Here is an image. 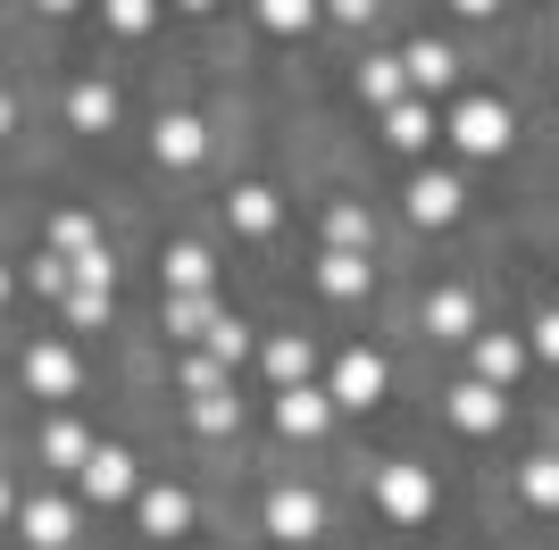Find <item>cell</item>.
Instances as JSON below:
<instances>
[{
    "label": "cell",
    "mask_w": 559,
    "mask_h": 550,
    "mask_svg": "<svg viewBox=\"0 0 559 550\" xmlns=\"http://www.w3.org/2000/svg\"><path fill=\"white\" fill-rule=\"evenodd\" d=\"M451 142H460L467 159H492V151H510V100H492V92H467L460 109H451V125H443Z\"/></svg>",
    "instance_id": "6da1fadb"
},
{
    "label": "cell",
    "mask_w": 559,
    "mask_h": 550,
    "mask_svg": "<svg viewBox=\"0 0 559 550\" xmlns=\"http://www.w3.org/2000/svg\"><path fill=\"white\" fill-rule=\"evenodd\" d=\"M376 501H384L393 526H426V517H435V476H426L418 458H393V467L376 476Z\"/></svg>",
    "instance_id": "7a4b0ae2"
},
{
    "label": "cell",
    "mask_w": 559,
    "mask_h": 550,
    "mask_svg": "<svg viewBox=\"0 0 559 550\" xmlns=\"http://www.w3.org/2000/svg\"><path fill=\"white\" fill-rule=\"evenodd\" d=\"M326 400H334V409H376V400H384V359H376V350H343Z\"/></svg>",
    "instance_id": "3957f363"
},
{
    "label": "cell",
    "mask_w": 559,
    "mask_h": 550,
    "mask_svg": "<svg viewBox=\"0 0 559 550\" xmlns=\"http://www.w3.org/2000/svg\"><path fill=\"white\" fill-rule=\"evenodd\" d=\"M409 217H418V226H451V217H460V176H451V167H418V176H409Z\"/></svg>",
    "instance_id": "277c9868"
},
{
    "label": "cell",
    "mask_w": 559,
    "mask_h": 550,
    "mask_svg": "<svg viewBox=\"0 0 559 550\" xmlns=\"http://www.w3.org/2000/svg\"><path fill=\"white\" fill-rule=\"evenodd\" d=\"M25 392L68 400V392H75V350L68 343H34V350H25Z\"/></svg>",
    "instance_id": "5b68a950"
},
{
    "label": "cell",
    "mask_w": 559,
    "mask_h": 550,
    "mask_svg": "<svg viewBox=\"0 0 559 550\" xmlns=\"http://www.w3.org/2000/svg\"><path fill=\"white\" fill-rule=\"evenodd\" d=\"M318 517H326V509H318V492H293V483H284V492H267V534H276V542H309V534H318Z\"/></svg>",
    "instance_id": "8992f818"
},
{
    "label": "cell",
    "mask_w": 559,
    "mask_h": 550,
    "mask_svg": "<svg viewBox=\"0 0 559 550\" xmlns=\"http://www.w3.org/2000/svg\"><path fill=\"white\" fill-rule=\"evenodd\" d=\"M17 534H25L34 550H68V542H75V509H68V501H25V509H17Z\"/></svg>",
    "instance_id": "52a82bcc"
},
{
    "label": "cell",
    "mask_w": 559,
    "mask_h": 550,
    "mask_svg": "<svg viewBox=\"0 0 559 550\" xmlns=\"http://www.w3.org/2000/svg\"><path fill=\"white\" fill-rule=\"evenodd\" d=\"M326 417H334V400H326V392H276V426H284V434H293V442H318V434H326Z\"/></svg>",
    "instance_id": "ba28073f"
},
{
    "label": "cell",
    "mask_w": 559,
    "mask_h": 550,
    "mask_svg": "<svg viewBox=\"0 0 559 550\" xmlns=\"http://www.w3.org/2000/svg\"><path fill=\"white\" fill-rule=\"evenodd\" d=\"M151 151H159V167H192L201 159V151H210V134H201V117H159V125H151Z\"/></svg>",
    "instance_id": "9c48e42d"
},
{
    "label": "cell",
    "mask_w": 559,
    "mask_h": 550,
    "mask_svg": "<svg viewBox=\"0 0 559 550\" xmlns=\"http://www.w3.org/2000/svg\"><path fill=\"white\" fill-rule=\"evenodd\" d=\"M518 367H526V343H518V334H476V384L510 392Z\"/></svg>",
    "instance_id": "30bf717a"
},
{
    "label": "cell",
    "mask_w": 559,
    "mask_h": 550,
    "mask_svg": "<svg viewBox=\"0 0 559 550\" xmlns=\"http://www.w3.org/2000/svg\"><path fill=\"white\" fill-rule=\"evenodd\" d=\"M435 134H443L435 100H401V109H384V142H393V151H426Z\"/></svg>",
    "instance_id": "8fae6325"
},
{
    "label": "cell",
    "mask_w": 559,
    "mask_h": 550,
    "mask_svg": "<svg viewBox=\"0 0 559 550\" xmlns=\"http://www.w3.org/2000/svg\"><path fill=\"white\" fill-rule=\"evenodd\" d=\"M84 492H93V501H126V492H134V451L100 442V451H93V467H84Z\"/></svg>",
    "instance_id": "7c38bea8"
},
{
    "label": "cell",
    "mask_w": 559,
    "mask_h": 550,
    "mask_svg": "<svg viewBox=\"0 0 559 550\" xmlns=\"http://www.w3.org/2000/svg\"><path fill=\"white\" fill-rule=\"evenodd\" d=\"M401 68H409V92H451V75H460V59H451V43H418V50H401Z\"/></svg>",
    "instance_id": "4fadbf2b"
},
{
    "label": "cell",
    "mask_w": 559,
    "mask_h": 550,
    "mask_svg": "<svg viewBox=\"0 0 559 550\" xmlns=\"http://www.w3.org/2000/svg\"><path fill=\"white\" fill-rule=\"evenodd\" d=\"M501 417H510V409H501V392H492V384H460V392H451V426H460V434H492Z\"/></svg>",
    "instance_id": "5bb4252c"
},
{
    "label": "cell",
    "mask_w": 559,
    "mask_h": 550,
    "mask_svg": "<svg viewBox=\"0 0 559 550\" xmlns=\"http://www.w3.org/2000/svg\"><path fill=\"white\" fill-rule=\"evenodd\" d=\"M259 359H267V375H276L284 392H301V384H309V367H318V350H309L301 334H276V343L259 350Z\"/></svg>",
    "instance_id": "9a60e30c"
},
{
    "label": "cell",
    "mask_w": 559,
    "mask_h": 550,
    "mask_svg": "<svg viewBox=\"0 0 559 550\" xmlns=\"http://www.w3.org/2000/svg\"><path fill=\"white\" fill-rule=\"evenodd\" d=\"M318 292H326V300H359V292H368V259H359V251H326V259H318Z\"/></svg>",
    "instance_id": "2e32d148"
},
{
    "label": "cell",
    "mask_w": 559,
    "mask_h": 550,
    "mask_svg": "<svg viewBox=\"0 0 559 550\" xmlns=\"http://www.w3.org/2000/svg\"><path fill=\"white\" fill-rule=\"evenodd\" d=\"M185 526H192V501L176 483H151L142 492V534H185Z\"/></svg>",
    "instance_id": "e0dca14e"
},
{
    "label": "cell",
    "mask_w": 559,
    "mask_h": 550,
    "mask_svg": "<svg viewBox=\"0 0 559 550\" xmlns=\"http://www.w3.org/2000/svg\"><path fill=\"white\" fill-rule=\"evenodd\" d=\"M359 92H368L376 109H401V100H409V68H401V59H368V68H359Z\"/></svg>",
    "instance_id": "ac0fdd59"
},
{
    "label": "cell",
    "mask_w": 559,
    "mask_h": 550,
    "mask_svg": "<svg viewBox=\"0 0 559 550\" xmlns=\"http://www.w3.org/2000/svg\"><path fill=\"white\" fill-rule=\"evenodd\" d=\"M426 325H435L443 343H460V334H476V300L467 292H435L426 300Z\"/></svg>",
    "instance_id": "d6986e66"
},
{
    "label": "cell",
    "mask_w": 559,
    "mask_h": 550,
    "mask_svg": "<svg viewBox=\"0 0 559 550\" xmlns=\"http://www.w3.org/2000/svg\"><path fill=\"white\" fill-rule=\"evenodd\" d=\"M93 251H100V226H93V217H75V208H68V217L50 226V259H68V267H75V259H93Z\"/></svg>",
    "instance_id": "ffe728a7"
},
{
    "label": "cell",
    "mask_w": 559,
    "mask_h": 550,
    "mask_svg": "<svg viewBox=\"0 0 559 550\" xmlns=\"http://www.w3.org/2000/svg\"><path fill=\"white\" fill-rule=\"evenodd\" d=\"M109 117H117V92H109V84H75V92H68V125H84V134H100Z\"/></svg>",
    "instance_id": "44dd1931"
},
{
    "label": "cell",
    "mask_w": 559,
    "mask_h": 550,
    "mask_svg": "<svg viewBox=\"0 0 559 550\" xmlns=\"http://www.w3.org/2000/svg\"><path fill=\"white\" fill-rule=\"evenodd\" d=\"M217 318H226V309H217L210 292H176L167 300V334H210Z\"/></svg>",
    "instance_id": "7402d4cb"
},
{
    "label": "cell",
    "mask_w": 559,
    "mask_h": 550,
    "mask_svg": "<svg viewBox=\"0 0 559 550\" xmlns=\"http://www.w3.org/2000/svg\"><path fill=\"white\" fill-rule=\"evenodd\" d=\"M43 458H50V467H93V434L59 417V426H50V434H43Z\"/></svg>",
    "instance_id": "603a6c76"
},
{
    "label": "cell",
    "mask_w": 559,
    "mask_h": 550,
    "mask_svg": "<svg viewBox=\"0 0 559 550\" xmlns=\"http://www.w3.org/2000/svg\"><path fill=\"white\" fill-rule=\"evenodd\" d=\"M226 208H234V226H242V234H267V226H276V192H267V183H242Z\"/></svg>",
    "instance_id": "cb8c5ba5"
},
{
    "label": "cell",
    "mask_w": 559,
    "mask_h": 550,
    "mask_svg": "<svg viewBox=\"0 0 559 550\" xmlns=\"http://www.w3.org/2000/svg\"><path fill=\"white\" fill-rule=\"evenodd\" d=\"M167 284H176V292H210V251H201V242H176V251H167Z\"/></svg>",
    "instance_id": "d4e9b609"
},
{
    "label": "cell",
    "mask_w": 559,
    "mask_h": 550,
    "mask_svg": "<svg viewBox=\"0 0 559 550\" xmlns=\"http://www.w3.org/2000/svg\"><path fill=\"white\" fill-rule=\"evenodd\" d=\"M192 426H201V434H234V426H242V400H234V392H210V400H192Z\"/></svg>",
    "instance_id": "484cf974"
},
{
    "label": "cell",
    "mask_w": 559,
    "mask_h": 550,
    "mask_svg": "<svg viewBox=\"0 0 559 550\" xmlns=\"http://www.w3.org/2000/svg\"><path fill=\"white\" fill-rule=\"evenodd\" d=\"M368 234H376V226H368V208H350V201L326 217V242H334V251H368Z\"/></svg>",
    "instance_id": "4316f807"
},
{
    "label": "cell",
    "mask_w": 559,
    "mask_h": 550,
    "mask_svg": "<svg viewBox=\"0 0 559 550\" xmlns=\"http://www.w3.org/2000/svg\"><path fill=\"white\" fill-rule=\"evenodd\" d=\"M210 359H217V367L251 359V334H242V325H234V318H217V325H210Z\"/></svg>",
    "instance_id": "83f0119b"
},
{
    "label": "cell",
    "mask_w": 559,
    "mask_h": 550,
    "mask_svg": "<svg viewBox=\"0 0 559 550\" xmlns=\"http://www.w3.org/2000/svg\"><path fill=\"white\" fill-rule=\"evenodd\" d=\"M526 501L559 509V458H526Z\"/></svg>",
    "instance_id": "f1b7e54d"
},
{
    "label": "cell",
    "mask_w": 559,
    "mask_h": 550,
    "mask_svg": "<svg viewBox=\"0 0 559 550\" xmlns=\"http://www.w3.org/2000/svg\"><path fill=\"white\" fill-rule=\"evenodd\" d=\"M309 17H318L309 0H267V9H259V25H267V34H301Z\"/></svg>",
    "instance_id": "f546056e"
},
{
    "label": "cell",
    "mask_w": 559,
    "mask_h": 550,
    "mask_svg": "<svg viewBox=\"0 0 559 550\" xmlns=\"http://www.w3.org/2000/svg\"><path fill=\"white\" fill-rule=\"evenodd\" d=\"M185 392H192V400L226 392V367H217V359H185Z\"/></svg>",
    "instance_id": "4dcf8cb0"
},
{
    "label": "cell",
    "mask_w": 559,
    "mask_h": 550,
    "mask_svg": "<svg viewBox=\"0 0 559 550\" xmlns=\"http://www.w3.org/2000/svg\"><path fill=\"white\" fill-rule=\"evenodd\" d=\"M59 309H68V325H109V292H68Z\"/></svg>",
    "instance_id": "1f68e13d"
},
{
    "label": "cell",
    "mask_w": 559,
    "mask_h": 550,
    "mask_svg": "<svg viewBox=\"0 0 559 550\" xmlns=\"http://www.w3.org/2000/svg\"><path fill=\"white\" fill-rule=\"evenodd\" d=\"M526 350H535V359H551V367H559V309H551V318H535V343H526Z\"/></svg>",
    "instance_id": "d6a6232c"
},
{
    "label": "cell",
    "mask_w": 559,
    "mask_h": 550,
    "mask_svg": "<svg viewBox=\"0 0 559 550\" xmlns=\"http://www.w3.org/2000/svg\"><path fill=\"white\" fill-rule=\"evenodd\" d=\"M109 25H117V34H142V25H151V9H134V0H117V9H109Z\"/></svg>",
    "instance_id": "836d02e7"
},
{
    "label": "cell",
    "mask_w": 559,
    "mask_h": 550,
    "mask_svg": "<svg viewBox=\"0 0 559 550\" xmlns=\"http://www.w3.org/2000/svg\"><path fill=\"white\" fill-rule=\"evenodd\" d=\"M0 134H9V92H0Z\"/></svg>",
    "instance_id": "e575fe53"
},
{
    "label": "cell",
    "mask_w": 559,
    "mask_h": 550,
    "mask_svg": "<svg viewBox=\"0 0 559 550\" xmlns=\"http://www.w3.org/2000/svg\"><path fill=\"white\" fill-rule=\"evenodd\" d=\"M0 517H9V483H0Z\"/></svg>",
    "instance_id": "d590c367"
},
{
    "label": "cell",
    "mask_w": 559,
    "mask_h": 550,
    "mask_svg": "<svg viewBox=\"0 0 559 550\" xmlns=\"http://www.w3.org/2000/svg\"><path fill=\"white\" fill-rule=\"evenodd\" d=\"M0 300H9V267H0Z\"/></svg>",
    "instance_id": "8d00e7d4"
}]
</instances>
